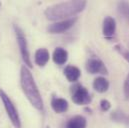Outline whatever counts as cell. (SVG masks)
Returning <instances> with one entry per match:
<instances>
[{
	"mask_svg": "<svg viewBox=\"0 0 129 128\" xmlns=\"http://www.w3.org/2000/svg\"><path fill=\"white\" fill-rule=\"evenodd\" d=\"M87 2L76 0V1H65L53 4L46 8L44 15L48 20L57 21L63 18H72V16L82 12L86 7ZM69 19V18H68Z\"/></svg>",
	"mask_w": 129,
	"mask_h": 128,
	"instance_id": "1",
	"label": "cell"
},
{
	"mask_svg": "<svg viewBox=\"0 0 129 128\" xmlns=\"http://www.w3.org/2000/svg\"><path fill=\"white\" fill-rule=\"evenodd\" d=\"M20 84L24 94L26 95L29 102L34 108L39 111L44 110V103L40 91L36 85V82L33 78V75L29 68L26 65H23L20 69Z\"/></svg>",
	"mask_w": 129,
	"mask_h": 128,
	"instance_id": "2",
	"label": "cell"
},
{
	"mask_svg": "<svg viewBox=\"0 0 129 128\" xmlns=\"http://www.w3.org/2000/svg\"><path fill=\"white\" fill-rule=\"evenodd\" d=\"M0 97L1 100L3 102L4 108L6 110V113L12 123V125L15 128H21V120H20V116L19 113L14 105V103L12 102V100L10 99V97L7 95L2 89H0Z\"/></svg>",
	"mask_w": 129,
	"mask_h": 128,
	"instance_id": "3",
	"label": "cell"
},
{
	"mask_svg": "<svg viewBox=\"0 0 129 128\" xmlns=\"http://www.w3.org/2000/svg\"><path fill=\"white\" fill-rule=\"evenodd\" d=\"M14 31L16 34V40H17V43H18V46H19V49H20L21 57H22L25 65L27 67L31 68L32 67V62H31L30 53H29V50H28V45H27V41H26V37L24 35V32L17 25H14Z\"/></svg>",
	"mask_w": 129,
	"mask_h": 128,
	"instance_id": "4",
	"label": "cell"
},
{
	"mask_svg": "<svg viewBox=\"0 0 129 128\" xmlns=\"http://www.w3.org/2000/svg\"><path fill=\"white\" fill-rule=\"evenodd\" d=\"M71 98L77 105H88L92 100L88 90L78 83L71 87Z\"/></svg>",
	"mask_w": 129,
	"mask_h": 128,
	"instance_id": "5",
	"label": "cell"
},
{
	"mask_svg": "<svg viewBox=\"0 0 129 128\" xmlns=\"http://www.w3.org/2000/svg\"><path fill=\"white\" fill-rule=\"evenodd\" d=\"M77 21V17H72L69 19H65L62 21H58L56 23H53L51 25H49L47 27V31L51 34H60L63 32L69 30L71 27H73V25L75 24V22Z\"/></svg>",
	"mask_w": 129,
	"mask_h": 128,
	"instance_id": "6",
	"label": "cell"
},
{
	"mask_svg": "<svg viewBox=\"0 0 129 128\" xmlns=\"http://www.w3.org/2000/svg\"><path fill=\"white\" fill-rule=\"evenodd\" d=\"M86 70L90 74H108V70L99 58H90L86 63Z\"/></svg>",
	"mask_w": 129,
	"mask_h": 128,
	"instance_id": "7",
	"label": "cell"
},
{
	"mask_svg": "<svg viewBox=\"0 0 129 128\" xmlns=\"http://www.w3.org/2000/svg\"><path fill=\"white\" fill-rule=\"evenodd\" d=\"M102 32L105 38L110 39L114 36L116 32V21L114 18L107 16L103 20V26H102Z\"/></svg>",
	"mask_w": 129,
	"mask_h": 128,
	"instance_id": "8",
	"label": "cell"
},
{
	"mask_svg": "<svg viewBox=\"0 0 129 128\" xmlns=\"http://www.w3.org/2000/svg\"><path fill=\"white\" fill-rule=\"evenodd\" d=\"M51 107L54 112L56 113H64L68 110V102L66 99L59 98V97H53L51 100Z\"/></svg>",
	"mask_w": 129,
	"mask_h": 128,
	"instance_id": "9",
	"label": "cell"
},
{
	"mask_svg": "<svg viewBox=\"0 0 129 128\" xmlns=\"http://www.w3.org/2000/svg\"><path fill=\"white\" fill-rule=\"evenodd\" d=\"M64 75L69 82H76L81 76V71L74 65H67L64 69Z\"/></svg>",
	"mask_w": 129,
	"mask_h": 128,
	"instance_id": "10",
	"label": "cell"
},
{
	"mask_svg": "<svg viewBox=\"0 0 129 128\" xmlns=\"http://www.w3.org/2000/svg\"><path fill=\"white\" fill-rule=\"evenodd\" d=\"M49 57H50V54L46 48H39L35 52L34 60H35V63L38 66L44 67L47 64V62L49 61Z\"/></svg>",
	"mask_w": 129,
	"mask_h": 128,
	"instance_id": "11",
	"label": "cell"
},
{
	"mask_svg": "<svg viewBox=\"0 0 129 128\" xmlns=\"http://www.w3.org/2000/svg\"><path fill=\"white\" fill-rule=\"evenodd\" d=\"M52 59H53V61H54L55 64L63 65L68 60V52L65 50L64 48H62V47H57L53 51Z\"/></svg>",
	"mask_w": 129,
	"mask_h": 128,
	"instance_id": "12",
	"label": "cell"
},
{
	"mask_svg": "<svg viewBox=\"0 0 129 128\" xmlns=\"http://www.w3.org/2000/svg\"><path fill=\"white\" fill-rule=\"evenodd\" d=\"M86 126L87 120L82 115H75L71 117L66 123V128H86Z\"/></svg>",
	"mask_w": 129,
	"mask_h": 128,
	"instance_id": "13",
	"label": "cell"
},
{
	"mask_svg": "<svg viewBox=\"0 0 129 128\" xmlns=\"http://www.w3.org/2000/svg\"><path fill=\"white\" fill-rule=\"evenodd\" d=\"M93 88L98 93H104L109 88V81L104 77H97L93 81Z\"/></svg>",
	"mask_w": 129,
	"mask_h": 128,
	"instance_id": "14",
	"label": "cell"
},
{
	"mask_svg": "<svg viewBox=\"0 0 129 128\" xmlns=\"http://www.w3.org/2000/svg\"><path fill=\"white\" fill-rule=\"evenodd\" d=\"M117 8H118V12L129 21V3L126 1H121L117 4Z\"/></svg>",
	"mask_w": 129,
	"mask_h": 128,
	"instance_id": "15",
	"label": "cell"
},
{
	"mask_svg": "<svg viewBox=\"0 0 129 128\" xmlns=\"http://www.w3.org/2000/svg\"><path fill=\"white\" fill-rule=\"evenodd\" d=\"M115 50L118 52V53H120L123 57H124V59L127 61V62H129V51L127 50V49H125L122 45H120V44H117V45H115Z\"/></svg>",
	"mask_w": 129,
	"mask_h": 128,
	"instance_id": "16",
	"label": "cell"
},
{
	"mask_svg": "<svg viewBox=\"0 0 129 128\" xmlns=\"http://www.w3.org/2000/svg\"><path fill=\"white\" fill-rule=\"evenodd\" d=\"M110 107H111V103H110L108 100L102 99V100L100 101V109H101L103 112L108 111V110L110 109Z\"/></svg>",
	"mask_w": 129,
	"mask_h": 128,
	"instance_id": "17",
	"label": "cell"
},
{
	"mask_svg": "<svg viewBox=\"0 0 129 128\" xmlns=\"http://www.w3.org/2000/svg\"><path fill=\"white\" fill-rule=\"evenodd\" d=\"M123 91H124V96L125 99L129 100V74L127 75L125 81H124V86H123Z\"/></svg>",
	"mask_w": 129,
	"mask_h": 128,
	"instance_id": "18",
	"label": "cell"
},
{
	"mask_svg": "<svg viewBox=\"0 0 129 128\" xmlns=\"http://www.w3.org/2000/svg\"><path fill=\"white\" fill-rule=\"evenodd\" d=\"M0 7H1V2H0Z\"/></svg>",
	"mask_w": 129,
	"mask_h": 128,
	"instance_id": "19",
	"label": "cell"
},
{
	"mask_svg": "<svg viewBox=\"0 0 129 128\" xmlns=\"http://www.w3.org/2000/svg\"><path fill=\"white\" fill-rule=\"evenodd\" d=\"M46 128H50V127H49V126H47V127H46Z\"/></svg>",
	"mask_w": 129,
	"mask_h": 128,
	"instance_id": "20",
	"label": "cell"
}]
</instances>
